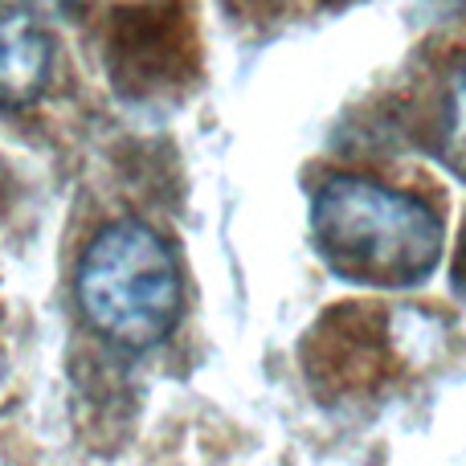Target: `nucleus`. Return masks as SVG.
<instances>
[{"mask_svg":"<svg viewBox=\"0 0 466 466\" xmlns=\"http://www.w3.org/2000/svg\"><path fill=\"white\" fill-rule=\"evenodd\" d=\"M311 233L331 270L369 287H418L446 246L442 221L421 197L364 177H331L315 193Z\"/></svg>","mask_w":466,"mask_h":466,"instance_id":"nucleus-1","label":"nucleus"},{"mask_svg":"<svg viewBox=\"0 0 466 466\" xmlns=\"http://www.w3.org/2000/svg\"><path fill=\"white\" fill-rule=\"evenodd\" d=\"M78 303L103 339L144 352L180 319V266L168 241L139 221L106 226L78 266Z\"/></svg>","mask_w":466,"mask_h":466,"instance_id":"nucleus-2","label":"nucleus"},{"mask_svg":"<svg viewBox=\"0 0 466 466\" xmlns=\"http://www.w3.org/2000/svg\"><path fill=\"white\" fill-rule=\"evenodd\" d=\"M49 37L29 0H0V103H33L49 82Z\"/></svg>","mask_w":466,"mask_h":466,"instance_id":"nucleus-3","label":"nucleus"},{"mask_svg":"<svg viewBox=\"0 0 466 466\" xmlns=\"http://www.w3.org/2000/svg\"><path fill=\"white\" fill-rule=\"evenodd\" d=\"M446 168L466 180V62L454 70L451 90H446V119H442V139H438Z\"/></svg>","mask_w":466,"mask_h":466,"instance_id":"nucleus-4","label":"nucleus"},{"mask_svg":"<svg viewBox=\"0 0 466 466\" xmlns=\"http://www.w3.org/2000/svg\"><path fill=\"white\" fill-rule=\"evenodd\" d=\"M41 5L57 8V13H74V8H78V5H82V0H41Z\"/></svg>","mask_w":466,"mask_h":466,"instance_id":"nucleus-5","label":"nucleus"},{"mask_svg":"<svg viewBox=\"0 0 466 466\" xmlns=\"http://www.w3.org/2000/svg\"><path fill=\"white\" fill-rule=\"evenodd\" d=\"M459 282L466 287V241H462V254H459Z\"/></svg>","mask_w":466,"mask_h":466,"instance_id":"nucleus-6","label":"nucleus"}]
</instances>
